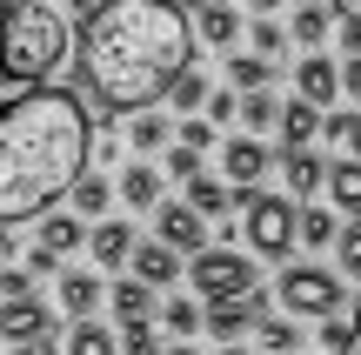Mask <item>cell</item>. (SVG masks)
I'll list each match as a JSON object with an SVG mask.
<instances>
[{
	"label": "cell",
	"instance_id": "obj_1",
	"mask_svg": "<svg viewBox=\"0 0 361 355\" xmlns=\"http://www.w3.org/2000/svg\"><path fill=\"white\" fill-rule=\"evenodd\" d=\"M201 27L174 0H107L80 20V88L101 114L168 101V88L194 67Z\"/></svg>",
	"mask_w": 361,
	"mask_h": 355
},
{
	"label": "cell",
	"instance_id": "obj_2",
	"mask_svg": "<svg viewBox=\"0 0 361 355\" xmlns=\"http://www.w3.org/2000/svg\"><path fill=\"white\" fill-rule=\"evenodd\" d=\"M94 168V114L67 88L0 101V228L40 222Z\"/></svg>",
	"mask_w": 361,
	"mask_h": 355
},
{
	"label": "cell",
	"instance_id": "obj_3",
	"mask_svg": "<svg viewBox=\"0 0 361 355\" xmlns=\"http://www.w3.org/2000/svg\"><path fill=\"white\" fill-rule=\"evenodd\" d=\"M74 54L67 13L47 0H0V80L7 88H47Z\"/></svg>",
	"mask_w": 361,
	"mask_h": 355
},
{
	"label": "cell",
	"instance_id": "obj_4",
	"mask_svg": "<svg viewBox=\"0 0 361 355\" xmlns=\"http://www.w3.org/2000/svg\"><path fill=\"white\" fill-rule=\"evenodd\" d=\"M241 235L261 262H281L301 241V201L295 195H261V188H241Z\"/></svg>",
	"mask_w": 361,
	"mask_h": 355
},
{
	"label": "cell",
	"instance_id": "obj_5",
	"mask_svg": "<svg viewBox=\"0 0 361 355\" xmlns=\"http://www.w3.org/2000/svg\"><path fill=\"white\" fill-rule=\"evenodd\" d=\"M188 289L201 295V302H228V295H247L261 289V268H255V248H228V241H214V248H201L188 262Z\"/></svg>",
	"mask_w": 361,
	"mask_h": 355
},
{
	"label": "cell",
	"instance_id": "obj_6",
	"mask_svg": "<svg viewBox=\"0 0 361 355\" xmlns=\"http://www.w3.org/2000/svg\"><path fill=\"white\" fill-rule=\"evenodd\" d=\"M274 302H281L288 315H301V322H322V315H341L348 289H341V275H335V268L295 262V268H281V282H274Z\"/></svg>",
	"mask_w": 361,
	"mask_h": 355
},
{
	"label": "cell",
	"instance_id": "obj_7",
	"mask_svg": "<svg viewBox=\"0 0 361 355\" xmlns=\"http://www.w3.org/2000/svg\"><path fill=\"white\" fill-rule=\"evenodd\" d=\"M154 235L168 241V248H180L188 262H194L201 248H214V241H207V215L194 208L188 195H180V201H161V208H154Z\"/></svg>",
	"mask_w": 361,
	"mask_h": 355
},
{
	"label": "cell",
	"instance_id": "obj_8",
	"mask_svg": "<svg viewBox=\"0 0 361 355\" xmlns=\"http://www.w3.org/2000/svg\"><path fill=\"white\" fill-rule=\"evenodd\" d=\"M40 335H54V315H47V302H40L34 289H20V295H0V342H40Z\"/></svg>",
	"mask_w": 361,
	"mask_h": 355
},
{
	"label": "cell",
	"instance_id": "obj_9",
	"mask_svg": "<svg viewBox=\"0 0 361 355\" xmlns=\"http://www.w3.org/2000/svg\"><path fill=\"white\" fill-rule=\"evenodd\" d=\"M268 168H281V161H274V148L261 141V134H228V141H221V174H228L234 188H261Z\"/></svg>",
	"mask_w": 361,
	"mask_h": 355
},
{
	"label": "cell",
	"instance_id": "obj_10",
	"mask_svg": "<svg viewBox=\"0 0 361 355\" xmlns=\"http://www.w3.org/2000/svg\"><path fill=\"white\" fill-rule=\"evenodd\" d=\"M295 94H308L314 107H335L341 101V61H335V54H322V47H308L295 61Z\"/></svg>",
	"mask_w": 361,
	"mask_h": 355
},
{
	"label": "cell",
	"instance_id": "obj_11",
	"mask_svg": "<svg viewBox=\"0 0 361 355\" xmlns=\"http://www.w3.org/2000/svg\"><path fill=\"white\" fill-rule=\"evenodd\" d=\"M87 235H94V222L80 208H47L34 222V241L40 248H54V255H74V248H87Z\"/></svg>",
	"mask_w": 361,
	"mask_h": 355
},
{
	"label": "cell",
	"instance_id": "obj_12",
	"mask_svg": "<svg viewBox=\"0 0 361 355\" xmlns=\"http://www.w3.org/2000/svg\"><path fill=\"white\" fill-rule=\"evenodd\" d=\"M328 168L335 161H322L314 148H281V181H288V195L295 201H314L328 188Z\"/></svg>",
	"mask_w": 361,
	"mask_h": 355
},
{
	"label": "cell",
	"instance_id": "obj_13",
	"mask_svg": "<svg viewBox=\"0 0 361 355\" xmlns=\"http://www.w3.org/2000/svg\"><path fill=\"white\" fill-rule=\"evenodd\" d=\"M194 27H201V47L221 54L241 47V7H228V0H194Z\"/></svg>",
	"mask_w": 361,
	"mask_h": 355
},
{
	"label": "cell",
	"instance_id": "obj_14",
	"mask_svg": "<svg viewBox=\"0 0 361 355\" xmlns=\"http://www.w3.org/2000/svg\"><path fill=\"white\" fill-rule=\"evenodd\" d=\"M114 188H121V201H128L134 215H154V208H161V188H168V174H161L154 161L134 155L128 168H121V181H114Z\"/></svg>",
	"mask_w": 361,
	"mask_h": 355
},
{
	"label": "cell",
	"instance_id": "obj_15",
	"mask_svg": "<svg viewBox=\"0 0 361 355\" xmlns=\"http://www.w3.org/2000/svg\"><path fill=\"white\" fill-rule=\"evenodd\" d=\"M134 248H141V241H134V222H94V235H87L94 268H114V275L134 262Z\"/></svg>",
	"mask_w": 361,
	"mask_h": 355
},
{
	"label": "cell",
	"instance_id": "obj_16",
	"mask_svg": "<svg viewBox=\"0 0 361 355\" xmlns=\"http://www.w3.org/2000/svg\"><path fill=\"white\" fill-rule=\"evenodd\" d=\"M154 282H141V275H134V268H128V275H114V282H107V308H114V315L121 322H141V315H161V302H154Z\"/></svg>",
	"mask_w": 361,
	"mask_h": 355
},
{
	"label": "cell",
	"instance_id": "obj_17",
	"mask_svg": "<svg viewBox=\"0 0 361 355\" xmlns=\"http://www.w3.org/2000/svg\"><path fill=\"white\" fill-rule=\"evenodd\" d=\"M54 282H61V308H67V315H74V322H87L94 308L107 302V282L94 275V268H61V275H54Z\"/></svg>",
	"mask_w": 361,
	"mask_h": 355
},
{
	"label": "cell",
	"instance_id": "obj_18",
	"mask_svg": "<svg viewBox=\"0 0 361 355\" xmlns=\"http://www.w3.org/2000/svg\"><path fill=\"white\" fill-rule=\"evenodd\" d=\"M174 114H161V107H134V114H128V148H134V155H168V148H174Z\"/></svg>",
	"mask_w": 361,
	"mask_h": 355
},
{
	"label": "cell",
	"instance_id": "obj_19",
	"mask_svg": "<svg viewBox=\"0 0 361 355\" xmlns=\"http://www.w3.org/2000/svg\"><path fill=\"white\" fill-rule=\"evenodd\" d=\"M134 275H141V282H154V289H174V282H180V268H188V255H180V248H168V241H141V248H134Z\"/></svg>",
	"mask_w": 361,
	"mask_h": 355
},
{
	"label": "cell",
	"instance_id": "obj_20",
	"mask_svg": "<svg viewBox=\"0 0 361 355\" xmlns=\"http://www.w3.org/2000/svg\"><path fill=\"white\" fill-rule=\"evenodd\" d=\"M322 121H328V107H314L308 94H295V101L281 107V148H314L322 141Z\"/></svg>",
	"mask_w": 361,
	"mask_h": 355
},
{
	"label": "cell",
	"instance_id": "obj_21",
	"mask_svg": "<svg viewBox=\"0 0 361 355\" xmlns=\"http://www.w3.org/2000/svg\"><path fill=\"white\" fill-rule=\"evenodd\" d=\"M341 13L328 7V0H295V20H288V34H295V47H322L328 34H335Z\"/></svg>",
	"mask_w": 361,
	"mask_h": 355
},
{
	"label": "cell",
	"instance_id": "obj_22",
	"mask_svg": "<svg viewBox=\"0 0 361 355\" xmlns=\"http://www.w3.org/2000/svg\"><path fill=\"white\" fill-rule=\"evenodd\" d=\"M161 329H168L174 342H194V335L207 329V302L201 295H194V302L188 295H168V302H161Z\"/></svg>",
	"mask_w": 361,
	"mask_h": 355
},
{
	"label": "cell",
	"instance_id": "obj_23",
	"mask_svg": "<svg viewBox=\"0 0 361 355\" xmlns=\"http://www.w3.org/2000/svg\"><path fill=\"white\" fill-rule=\"evenodd\" d=\"M228 88H241V94H255V88H274V54H255V47H234L228 54Z\"/></svg>",
	"mask_w": 361,
	"mask_h": 355
},
{
	"label": "cell",
	"instance_id": "obj_24",
	"mask_svg": "<svg viewBox=\"0 0 361 355\" xmlns=\"http://www.w3.org/2000/svg\"><path fill=\"white\" fill-rule=\"evenodd\" d=\"M67 201H74V208L87 215V222H107V208L121 201V188L107 181V174H94V168H87V174L74 181V195H67Z\"/></svg>",
	"mask_w": 361,
	"mask_h": 355
},
{
	"label": "cell",
	"instance_id": "obj_25",
	"mask_svg": "<svg viewBox=\"0 0 361 355\" xmlns=\"http://www.w3.org/2000/svg\"><path fill=\"white\" fill-rule=\"evenodd\" d=\"M335 241H341V208L301 201V248H335Z\"/></svg>",
	"mask_w": 361,
	"mask_h": 355
},
{
	"label": "cell",
	"instance_id": "obj_26",
	"mask_svg": "<svg viewBox=\"0 0 361 355\" xmlns=\"http://www.w3.org/2000/svg\"><path fill=\"white\" fill-rule=\"evenodd\" d=\"M328 201H335L341 215H361V155H348V161L328 168Z\"/></svg>",
	"mask_w": 361,
	"mask_h": 355
},
{
	"label": "cell",
	"instance_id": "obj_27",
	"mask_svg": "<svg viewBox=\"0 0 361 355\" xmlns=\"http://www.w3.org/2000/svg\"><path fill=\"white\" fill-rule=\"evenodd\" d=\"M255 342H261V355H295L301 349V315H261Z\"/></svg>",
	"mask_w": 361,
	"mask_h": 355
},
{
	"label": "cell",
	"instance_id": "obj_28",
	"mask_svg": "<svg viewBox=\"0 0 361 355\" xmlns=\"http://www.w3.org/2000/svg\"><path fill=\"white\" fill-rule=\"evenodd\" d=\"M281 107H288V101H274L268 88L241 94V128H247V134H268V128H281Z\"/></svg>",
	"mask_w": 361,
	"mask_h": 355
},
{
	"label": "cell",
	"instance_id": "obj_29",
	"mask_svg": "<svg viewBox=\"0 0 361 355\" xmlns=\"http://www.w3.org/2000/svg\"><path fill=\"white\" fill-rule=\"evenodd\" d=\"M67 355H121V335H107L101 322H74V329H67Z\"/></svg>",
	"mask_w": 361,
	"mask_h": 355
},
{
	"label": "cell",
	"instance_id": "obj_30",
	"mask_svg": "<svg viewBox=\"0 0 361 355\" xmlns=\"http://www.w3.org/2000/svg\"><path fill=\"white\" fill-rule=\"evenodd\" d=\"M207 94H214V88H207V74H201V67H188V74L168 88V107H174V114H201Z\"/></svg>",
	"mask_w": 361,
	"mask_h": 355
},
{
	"label": "cell",
	"instance_id": "obj_31",
	"mask_svg": "<svg viewBox=\"0 0 361 355\" xmlns=\"http://www.w3.org/2000/svg\"><path fill=\"white\" fill-rule=\"evenodd\" d=\"M288 40H295V34H288L274 13H255V27H247V47H255V54H274V61H281V54H288Z\"/></svg>",
	"mask_w": 361,
	"mask_h": 355
},
{
	"label": "cell",
	"instance_id": "obj_32",
	"mask_svg": "<svg viewBox=\"0 0 361 355\" xmlns=\"http://www.w3.org/2000/svg\"><path fill=\"white\" fill-rule=\"evenodd\" d=\"M121 355H161V329H154V315L121 322Z\"/></svg>",
	"mask_w": 361,
	"mask_h": 355
},
{
	"label": "cell",
	"instance_id": "obj_33",
	"mask_svg": "<svg viewBox=\"0 0 361 355\" xmlns=\"http://www.w3.org/2000/svg\"><path fill=\"white\" fill-rule=\"evenodd\" d=\"M355 349V315H322V355H348Z\"/></svg>",
	"mask_w": 361,
	"mask_h": 355
},
{
	"label": "cell",
	"instance_id": "obj_34",
	"mask_svg": "<svg viewBox=\"0 0 361 355\" xmlns=\"http://www.w3.org/2000/svg\"><path fill=\"white\" fill-rule=\"evenodd\" d=\"M201 114L214 121V128H228V121L241 114V88H214V94H207V107H201Z\"/></svg>",
	"mask_w": 361,
	"mask_h": 355
},
{
	"label": "cell",
	"instance_id": "obj_35",
	"mask_svg": "<svg viewBox=\"0 0 361 355\" xmlns=\"http://www.w3.org/2000/svg\"><path fill=\"white\" fill-rule=\"evenodd\" d=\"M168 174H174L180 188H188L194 174H201V148H188V141H174V148H168Z\"/></svg>",
	"mask_w": 361,
	"mask_h": 355
},
{
	"label": "cell",
	"instance_id": "obj_36",
	"mask_svg": "<svg viewBox=\"0 0 361 355\" xmlns=\"http://www.w3.org/2000/svg\"><path fill=\"white\" fill-rule=\"evenodd\" d=\"M335 255H341V268H348V275H361V215H348V228H341Z\"/></svg>",
	"mask_w": 361,
	"mask_h": 355
},
{
	"label": "cell",
	"instance_id": "obj_37",
	"mask_svg": "<svg viewBox=\"0 0 361 355\" xmlns=\"http://www.w3.org/2000/svg\"><path fill=\"white\" fill-rule=\"evenodd\" d=\"M174 141H188V148H201V155H207V148H214V121H207V114H180V134H174Z\"/></svg>",
	"mask_w": 361,
	"mask_h": 355
},
{
	"label": "cell",
	"instance_id": "obj_38",
	"mask_svg": "<svg viewBox=\"0 0 361 355\" xmlns=\"http://www.w3.org/2000/svg\"><path fill=\"white\" fill-rule=\"evenodd\" d=\"M27 275H61V255H54V248H40V241H34V248H27Z\"/></svg>",
	"mask_w": 361,
	"mask_h": 355
},
{
	"label": "cell",
	"instance_id": "obj_39",
	"mask_svg": "<svg viewBox=\"0 0 361 355\" xmlns=\"http://www.w3.org/2000/svg\"><path fill=\"white\" fill-rule=\"evenodd\" d=\"M348 134H355V114L328 107V121H322V141H341V148H348Z\"/></svg>",
	"mask_w": 361,
	"mask_h": 355
},
{
	"label": "cell",
	"instance_id": "obj_40",
	"mask_svg": "<svg viewBox=\"0 0 361 355\" xmlns=\"http://www.w3.org/2000/svg\"><path fill=\"white\" fill-rule=\"evenodd\" d=\"M335 40H341V54H361V7L341 13V34H335Z\"/></svg>",
	"mask_w": 361,
	"mask_h": 355
},
{
	"label": "cell",
	"instance_id": "obj_41",
	"mask_svg": "<svg viewBox=\"0 0 361 355\" xmlns=\"http://www.w3.org/2000/svg\"><path fill=\"white\" fill-rule=\"evenodd\" d=\"M341 94H361V54H341Z\"/></svg>",
	"mask_w": 361,
	"mask_h": 355
},
{
	"label": "cell",
	"instance_id": "obj_42",
	"mask_svg": "<svg viewBox=\"0 0 361 355\" xmlns=\"http://www.w3.org/2000/svg\"><path fill=\"white\" fill-rule=\"evenodd\" d=\"M34 355H67V342H54V335H40V342H34Z\"/></svg>",
	"mask_w": 361,
	"mask_h": 355
},
{
	"label": "cell",
	"instance_id": "obj_43",
	"mask_svg": "<svg viewBox=\"0 0 361 355\" xmlns=\"http://www.w3.org/2000/svg\"><path fill=\"white\" fill-rule=\"evenodd\" d=\"M288 0H247V13H281Z\"/></svg>",
	"mask_w": 361,
	"mask_h": 355
},
{
	"label": "cell",
	"instance_id": "obj_44",
	"mask_svg": "<svg viewBox=\"0 0 361 355\" xmlns=\"http://www.w3.org/2000/svg\"><path fill=\"white\" fill-rule=\"evenodd\" d=\"M214 355H255V349H247V342H221Z\"/></svg>",
	"mask_w": 361,
	"mask_h": 355
},
{
	"label": "cell",
	"instance_id": "obj_45",
	"mask_svg": "<svg viewBox=\"0 0 361 355\" xmlns=\"http://www.w3.org/2000/svg\"><path fill=\"white\" fill-rule=\"evenodd\" d=\"M161 355H194V342H161Z\"/></svg>",
	"mask_w": 361,
	"mask_h": 355
},
{
	"label": "cell",
	"instance_id": "obj_46",
	"mask_svg": "<svg viewBox=\"0 0 361 355\" xmlns=\"http://www.w3.org/2000/svg\"><path fill=\"white\" fill-rule=\"evenodd\" d=\"M348 155H361V114H355V134H348Z\"/></svg>",
	"mask_w": 361,
	"mask_h": 355
},
{
	"label": "cell",
	"instance_id": "obj_47",
	"mask_svg": "<svg viewBox=\"0 0 361 355\" xmlns=\"http://www.w3.org/2000/svg\"><path fill=\"white\" fill-rule=\"evenodd\" d=\"M328 7H335V13H355V7H361V0H328Z\"/></svg>",
	"mask_w": 361,
	"mask_h": 355
},
{
	"label": "cell",
	"instance_id": "obj_48",
	"mask_svg": "<svg viewBox=\"0 0 361 355\" xmlns=\"http://www.w3.org/2000/svg\"><path fill=\"white\" fill-rule=\"evenodd\" d=\"M94 7H107V0H74V13H94Z\"/></svg>",
	"mask_w": 361,
	"mask_h": 355
},
{
	"label": "cell",
	"instance_id": "obj_49",
	"mask_svg": "<svg viewBox=\"0 0 361 355\" xmlns=\"http://www.w3.org/2000/svg\"><path fill=\"white\" fill-rule=\"evenodd\" d=\"M13 355H34V342H20V349H13Z\"/></svg>",
	"mask_w": 361,
	"mask_h": 355
},
{
	"label": "cell",
	"instance_id": "obj_50",
	"mask_svg": "<svg viewBox=\"0 0 361 355\" xmlns=\"http://www.w3.org/2000/svg\"><path fill=\"white\" fill-rule=\"evenodd\" d=\"M188 7H194V0H188Z\"/></svg>",
	"mask_w": 361,
	"mask_h": 355
}]
</instances>
